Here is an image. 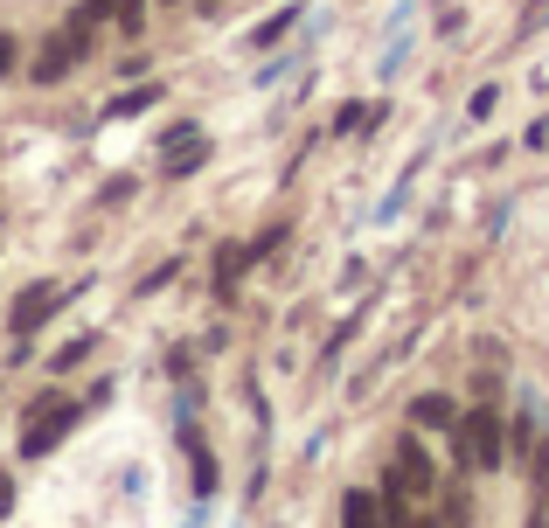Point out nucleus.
<instances>
[{
  "label": "nucleus",
  "instance_id": "1",
  "mask_svg": "<svg viewBox=\"0 0 549 528\" xmlns=\"http://www.w3.org/2000/svg\"><path fill=\"white\" fill-rule=\"evenodd\" d=\"M452 466H473V473H501L508 466V424H501L494 403H473L452 424Z\"/></svg>",
  "mask_w": 549,
  "mask_h": 528
},
{
  "label": "nucleus",
  "instance_id": "2",
  "mask_svg": "<svg viewBox=\"0 0 549 528\" xmlns=\"http://www.w3.org/2000/svg\"><path fill=\"white\" fill-rule=\"evenodd\" d=\"M84 417V403H70V396H35L28 403V424H21V459H42V452H56L63 445V431Z\"/></svg>",
  "mask_w": 549,
  "mask_h": 528
},
{
  "label": "nucleus",
  "instance_id": "3",
  "mask_svg": "<svg viewBox=\"0 0 549 528\" xmlns=\"http://www.w3.org/2000/svg\"><path fill=\"white\" fill-rule=\"evenodd\" d=\"M63 299H70V292H63L56 278H35V285H28V292L14 299V313H7V327H14V334L28 341V334H35V327H42V320H49V313H56Z\"/></svg>",
  "mask_w": 549,
  "mask_h": 528
},
{
  "label": "nucleus",
  "instance_id": "4",
  "mask_svg": "<svg viewBox=\"0 0 549 528\" xmlns=\"http://www.w3.org/2000/svg\"><path fill=\"white\" fill-rule=\"evenodd\" d=\"M390 480H397L404 494H431V487H438V473H431V459H424L417 438H397V452H390Z\"/></svg>",
  "mask_w": 549,
  "mask_h": 528
},
{
  "label": "nucleus",
  "instance_id": "5",
  "mask_svg": "<svg viewBox=\"0 0 549 528\" xmlns=\"http://www.w3.org/2000/svg\"><path fill=\"white\" fill-rule=\"evenodd\" d=\"M160 160H167V174L181 181V174H195V167L209 160V139H202V132H195V126H181V132H174V139H167V153H160Z\"/></svg>",
  "mask_w": 549,
  "mask_h": 528
},
{
  "label": "nucleus",
  "instance_id": "6",
  "mask_svg": "<svg viewBox=\"0 0 549 528\" xmlns=\"http://www.w3.org/2000/svg\"><path fill=\"white\" fill-rule=\"evenodd\" d=\"M70 63H77V49H70V42L56 35V42H49V49L35 56V70H28V84H63V77H70Z\"/></svg>",
  "mask_w": 549,
  "mask_h": 528
},
{
  "label": "nucleus",
  "instance_id": "7",
  "mask_svg": "<svg viewBox=\"0 0 549 528\" xmlns=\"http://www.w3.org/2000/svg\"><path fill=\"white\" fill-rule=\"evenodd\" d=\"M411 417H417V424H431V431H452V424H459L466 410H459L452 396H417V403H411Z\"/></svg>",
  "mask_w": 549,
  "mask_h": 528
},
{
  "label": "nucleus",
  "instance_id": "8",
  "mask_svg": "<svg viewBox=\"0 0 549 528\" xmlns=\"http://www.w3.org/2000/svg\"><path fill=\"white\" fill-rule=\"evenodd\" d=\"M91 7H98L119 35H139V28H146V0H91Z\"/></svg>",
  "mask_w": 549,
  "mask_h": 528
},
{
  "label": "nucleus",
  "instance_id": "9",
  "mask_svg": "<svg viewBox=\"0 0 549 528\" xmlns=\"http://www.w3.org/2000/svg\"><path fill=\"white\" fill-rule=\"evenodd\" d=\"M160 105V84H139V91H119L112 105H105V119H139V112H153Z\"/></svg>",
  "mask_w": 549,
  "mask_h": 528
},
{
  "label": "nucleus",
  "instance_id": "10",
  "mask_svg": "<svg viewBox=\"0 0 549 528\" xmlns=\"http://www.w3.org/2000/svg\"><path fill=\"white\" fill-rule=\"evenodd\" d=\"M244 264H258V251H251V244H244V251H223V258H216V299H230V292H237Z\"/></svg>",
  "mask_w": 549,
  "mask_h": 528
},
{
  "label": "nucleus",
  "instance_id": "11",
  "mask_svg": "<svg viewBox=\"0 0 549 528\" xmlns=\"http://www.w3.org/2000/svg\"><path fill=\"white\" fill-rule=\"evenodd\" d=\"M91 348H98V341H91V334H77V341H63V348L49 355V369H56V376H70V369H84V362H91Z\"/></svg>",
  "mask_w": 549,
  "mask_h": 528
},
{
  "label": "nucleus",
  "instance_id": "12",
  "mask_svg": "<svg viewBox=\"0 0 549 528\" xmlns=\"http://www.w3.org/2000/svg\"><path fill=\"white\" fill-rule=\"evenodd\" d=\"M188 459H195V487L209 494V487H216V459L202 452V438H195V431H188Z\"/></svg>",
  "mask_w": 549,
  "mask_h": 528
},
{
  "label": "nucleus",
  "instance_id": "13",
  "mask_svg": "<svg viewBox=\"0 0 549 528\" xmlns=\"http://www.w3.org/2000/svg\"><path fill=\"white\" fill-rule=\"evenodd\" d=\"M445 522H452V528H473V501H466V487H445Z\"/></svg>",
  "mask_w": 549,
  "mask_h": 528
},
{
  "label": "nucleus",
  "instance_id": "14",
  "mask_svg": "<svg viewBox=\"0 0 549 528\" xmlns=\"http://www.w3.org/2000/svg\"><path fill=\"white\" fill-rule=\"evenodd\" d=\"M494 105H501V91H494V84H480V91L466 98V119H494Z\"/></svg>",
  "mask_w": 549,
  "mask_h": 528
},
{
  "label": "nucleus",
  "instance_id": "15",
  "mask_svg": "<svg viewBox=\"0 0 549 528\" xmlns=\"http://www.w3.org/2000/svg\"><path fill=\"white\" fill-rule=\"evenodd\" d=\"M292 21H299V7H278V14L265 21V28H258V35H251V42H278V35H285Z\"/></svg>",
  "mask_w": 549,
  "mask_h": 528
},
{
  "label": "nucleus",
  "instance_id": "16",
  "mask_svg": "<svg viewBox=\"0 0 549 528\" xmlns=\"http://www.w3.org/2000/svg\"><path fill=\"white\" fill-rule=\"evenodd\" d=\"M14 63H21V42H14V35H0V84L14 77Z\"/></svg>",
  "mask_w": 549,
  "mask_h": 528
},
{
  "label": "nucleus",
  "instance_id": "17",
  "mask_svg": "<svg viewBox=\"0 0 549 528\" xmlns=\"http://www.w3.org/2000/svg\"><path fill=\"white\" fill-rule=\"evenodd\" d=\"M536 494H549V438L536 445Z\"/></svg>",
  "mask_w": 549,
  "mask_h": 528
},
{
  "label": "nucleus",
  "instance_id": "18",
  "mask_svg": "<svg viewBox=\"0 0 549 528\" xmlns=\"http://www.w3.org/2000/svg\"><path fill=\"white\" fill-rule=\"evenodd\" d=\"M7 515H14V480L0 473V522H7Z\"/></svg>",
  "mask_w": 549,
  "mask_h": 528
},
{
  "label": "nucleus",
  "instance_id": "19",
  "mask_svg": "<svg viewBox=\"0 0 549 528\" xmlns=\"http://www.w3.org/2000/svg\"><path fill=\"white\" fill-rule=\"evenodd\" d=\"M529 528H549V494H536V508H529Z\"/></svg>",
  "mask_w": 549,
  "mask_h": 528
},
{
  "label": "nucleus",
  "instance_id": "20",
  "mask_svg": "<svg viewBox=\"0 0 549 528\" xmlns=\"http://www.w3.org/2000/svg\"><path fill=\"white\" fill-rule=\"evenodd\" d=\"M417 528H452V522H424V515H417Z\"/></svg>",
  "mask_w": 549,
  "mask_h": 528
}]
</instances>
